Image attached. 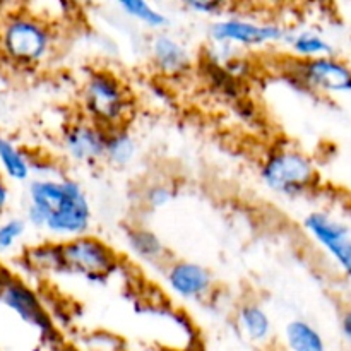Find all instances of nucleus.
Here are the masks:
<instances>
[{"mask_svg": "<svg viewBox=\"0 0 351 351\" xmlns=\"http://www.w3.org/2000/svg\"><path fill=\"white\" fill-rule=\"evenodd\" d=\"M308 235L329 254L351 285V232L345 223L324 211H312L304 218Z\"/></svg>", "mask_w": 351, "mask_h": 351, "instance_id": "6e6552de", "label": "nucleus"}, {"mask_svg": "<svg viewBox=\"0 0 351 351\" xmlns=\"http://www.w3.org/2000/svg\"><path fill=\"white\" fill-rule=\"evenodd\" d=\"M290 27L271 21H257L242 16H225L213 21L209 38L213 43L233 48H263L285 43Z\"/></svg>", "mask_w": 351, "mask_h": 351, "instance_id": "39448f33", "label": "nucleus"}, {"mask_svg": "<svg viewBox=\"0 0 351 351\" xmlns=\"http://www.w3.org/2000/svg\"><path fill=\"white\" fill-rule=\"evenodd\" d=\"M27 221L26 218H7L0 221V252L5 254L16 249L17 243L21 242L24 235H26Z\"/></svg>", "mask_w": 351, "mask_h": 351, "instance_id": "aec40b11", "label": "nucleus"}, {"mask_svg": "<svg viewBox=\"0 0 351 351\" xmlns=\"http://www.w3.org/2000/svg\"><path fill=\"white\" fill-rule=\"evenodd\" d=\"M119 9L127 17L154 31L165 29L168 23H170V19H168V16L163 10L154 7L153 3L144 2V0H122V2H119Z\"/></svg>", "mask_w": 351, "mask_h": 351, "instance_id": "6ab92c4d", "label": "nucleus"}, {"mask_svg": "<svg viewBox=\"0 0 351 351\" xmlns=\"http://www.w3.org/2000/svg\"><path fill=\"white\" fill-rule=\"evenodd\" d=\"M0 170L12 182H31L33 160L9 137L0 136Z\"/></svg>", "mask_w": 351, "mask_h": 351, "instance_id": "dca6fc26", "label": "nucleus"}, {"mask_svg": "<svg viewBox=\"0 0 351 351\" xmlns=\"http://www.w3.org/2000/svg\"><path fill=\"white\" fill-rule=\"evenodd\" d=\"M149 55L154 67L165 75L185 74L192 64L187 47L168 33H156L151 38Z\"/></svg>", "mask_w": 351, "mask_h": 351, "instance_id": "f8f14e48", "label": "nucleus"}, {"mask_svg": "<svg viewBox=\"0 0 351 351\" xmlns=\"http://www.w3.org/2000/svg\"><path fill=\"white\" fill-rule=\"evenodd\" d=\"M285 345L288 351H326L324 336L312 322L293 319L285 326Z\"/></svg>", "mask_w": 351, "mask_h": 351, "instance_id": "f3484780", "label": "nucleus"}, {"mask_svg": "<svg viewBox=\"0 0 351 351\" xmlns=\"http://www.w3.org/2000/svg\"><path fill=\"white\" fill-rule=\"evenodd\" d=\"M137 154V143L127 127L108 130L105 161L113 167H127Z\"/></svg>", "mask_w": 351, "mask_h": 351, "instance_id": "a211bd4d", "label": "nucleus"}, {"mask_svg": "<svg viewBox=\"0 0 351 351\" xmlns=\"http://www.w3.org/2000/svg\"><path fill=\"white\" fill-rule=\"evenodd\" d=\"M285 45L298 60H312V58L331 57L335 55V47L331 41L315 29H288Z\"/></svg>", "mask_w": 351, "mask_h": 351, "instance_id": "4468645a", "label": "nucleus"}, {"mask_svg": "<svg viewBox=\"0 0 351 351\" xmlns=\"http://www.w3.org/2000/svg\"><path fill=\"white\" fill-rule=\"evenodd\" d=\"M173 195V187L167 182H153V184H147L143 191V202L149 209H161L170 204Z\"/></svg>", "mask_w": 351, "mask_h": 351, "instance_id": "412c9836", "label": "nucleus"}, {"mask_svg": "<svg viewBox=\"0 0 351 351\" xmlns=\"http://www.w3.org/2000/svg\"><path fill=\"white\" fill-rule=\"evenodd\" d=\"M127 245L143 263L165 267L171 261L163 240L153 230L144 226H134L127 232Z\"/></svg>", "mask_w": 351, "mask_h": 351, "instance_id": "ddd939ff", "label": "nucleus"}, {"mask_svg": "<svg viewBox=\"0 0 351 351\" xmlns=\"http://www.w3.org/2000/svg\"><path fill=\"white\" fill-rule=\"evenodd\" d=\"M261 180L269 191L283 197H302L317 184L314 160L295 147H276L261 165Z\"/></svg>", "mask_w": 351, "mask_h": 351, "instance_id": "20e7f679", "label": "nucleus"}, {"mask_svg": "<svg viewBox=\"0 0 351 351\" xmlns=\"http://www.w3.org/2000/svg\"><path fill=\"white\" fill-rule=\"evenodd\" d=\"M7 202H9V187H7L5 180H3L2 175H0V215L5 211Z\"/></svg>", "mask_w": 351, "mask_h": 351, "instance_id": "b1692460", "label": "nucleus"}, {"mask_svg": "<svg viewBox=\"0 0 351 351\" xmlns=\"http://www.w3.org/2000/svg\"><path fill=\"white\" fill-rule=\"evenodd\" d=\"M84 117L101 129L125 127L134 112V99L122 79L108 69H95L81 89Z\"/></svg>", "mask_w": 351, "mask_h": 351, "instance_id": "7ed1b4c3", "label": "nucleus"}, {"mask_svg": "<svg viewBox=\"0 0 351 351\" xmlns=\"http://www.w3.org/2000/svg\"><path fill=\"white\" fill-rule=\"evenodd\" d=\"M62 271L82 274L89 280L105 278L119 266L115 250L98 237L82 235L60 242Z\"/></svg>", "mask_w": 351, "mask_h": 351, "instance_id": "0eeeda50", "label": "nucleus"}, {"mask_svg": "<svg viewBox=\"0 0 351 351\" xmlns=\"http://www.w3.org/2000/svg\"><path fill=\"white\" fill-rule=\"evenodd\" d=\"M184 5L185 9H189L191 12H195L197 16L218 17L219 19L221 16H225L228 3L216 2V0H185Z\"/></svg>", "mask_w": 351, "mask_h": 351, "instance_id": "4be33fe9", "label": "nucleus"}, {"mask_svg": "<svg viewBox=\"0 0 351 351\" xmlns=\"http://www.w3.org/2000/svg\"><path fill=\"white\" fill-rule=\"evenodd\" d=\"M53 50V27L40 14L17 10L0 21V51L12 64L34 67L48 60Z\"/></svg>", "mask_w": 351, "mask_h": 351, "instance_id": "f03ea898", "label": "nucleus"}, {"mask_svg": "<svg viewBox=\"0 0 351 351\" xmlns=\"http://www.w3.org/2000/svg\"><path fill=\"white\" fill-rule=\"evenodd\" d=\"M26 221L62 242L88 235L93 223L91 202L74 178L36 177L27 184Z\"/></svg>", "mask_w": 351, "mask_h": 351, "instance_id": "f257e3e1", "label": "nucleus"}, {"mask_svg": "<svg viewBox=\"0 0 351 351\" xmlns=\"http://www.w3.org/2000/svg\"><path fill=\"white\" fill-rule=\"evenodd\" d=\"M106 137L108 130L84 119L65 127L62 134V147L75 163L95 165L105 160Z\"/></svg>", "mask_w": 351, "mask_h": 351, "instance_id": "9b49d317", "label": "nucleus"}, {"mask_svg": "<svg viewBox=\"0 0 351 351\" xmlns=\"http://www.w3.org/2000/svg\"><path fill=\"white\" fill-rule=\"evenodd\" d=\"M339 329H341L345 341L351 346V304L346 305L339 314Z\"/></svg>", "mask_w": 351, "mask_h": 351, "instance_id": "5701e85b", "label": "nucleus"}, {"mask_svg": "<svg viewBox=\"0 0 351 351\" xmlns=\"http://www.w3.org/2000/svg\"><path fill=\"white\" fill-rule=\"evenodd\" d=\"M167 287L187 302L208 300L215 291V276L202 264L187 259H171L163 267Z\"/></svg>", "mask_w": 351, "mask_h": 351, "instance_id": "9d476101", "label": "nucleus"}, {"mask_svg": "<svg viewBox=\"0 0 351 351\" xmlns=\"http://www.w3.org/2000/svg\"><path fill=\"white\" fill-rule=\"evenodd\" d=\"M240 331L252 343H264L271 338L273 322L259 302H245L237 312Z\"/></svg>", "mask_w": 351, "mask_h": 351, "instance_id": "2eb2a0df", "label": "nucleus"}, {"mask_svg": "<svg viewBox=\"0 0 351 351\" xmlns=\"http://www.w3.org/2000/svg\"><path fill=\"white\" fill-rule=\"evenodd\" d=\"M288 74L302 89L315 95H351V65L336 55L312 60L297 58Z\"/></svg>", "mask_w": 351, "mask_h": 351, "instance_id": "423d86ee", "label": "nucleus"}, {"mask_svg": "<svg viewBox=\"0 0 351 351\" xmlns=\"http://www.w3.org/2000/svg\"><path fill=\"white\" fill-rule=\"evenodd\" d=\"M0 302L7 305L10 311L16 312L24 322L36 328L43 338L55 339L57 331H55L53 321L45 311L38 295L23 281L10 276V274L2 276V280H0Z\"/></svg>", "mask_w": 351, "mask_h": 351, "instance_id": "1a4fd4ad", "label": "nucleus"}]
</instances>
